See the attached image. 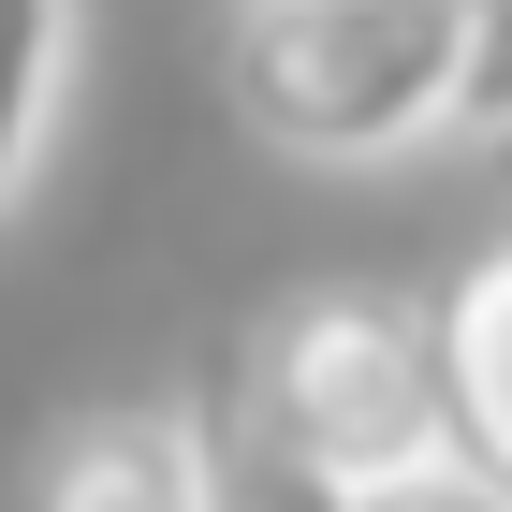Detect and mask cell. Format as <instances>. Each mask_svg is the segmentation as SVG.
Instances as JSON below:
<instances>
[{
	"label": "cell",
	"mask_w": 512,
	"mask_h": 512,
	"mask_svg": "<svg viewBox=\"0 0 512 512\" xmlns=\"http://www.w3.org/2000/svg\"><path fill=\"white\" fill-rule=\"evenodd\" d=\"M220 74H235V118L278 161L381 176V161L454 132L469 0H235L220 15Z\"/></svg>",
	"instance_id": "cell-1"
},
{
	"label": "cell",
	"mask_w": 512,
	"mask_h": 512,
	"mask_svg": "<svg viewBox=\"0 0 512 512\" xmlns=\"http://www.w3.org/2000/svg\"><path fill=\"white\" fill-rule=\"evenodd\" d=\"M352 512H512V483H483L469 454H439V469H410V483H366Z\"/></svg>",
	"instance_id": "cell-8"
},
{
	"label": "cell",
	"mask_w": 512,
	"mask_h": 512,
	"mask_svg": "<svg viewBox=\"0 0 512 512\" xmlns=\"http://www.w3.org/2000/svg\"><path fill=\"white\" fill-rule=\"evenodd\" d=\"M454 132L512 147V0H469V88H454Z\"/></svg>",
	"instance_id": "cell-7"
},
{
	"label": "cell",
	"mask_w": 512,
	"mask_h": 512,
	"mask_svg": "<svg viewBox=\"0 0 512 512\" xmlns=\"http://www.w3.org/2000/svg\"><path fill=\"white\" fill-rule=\"evenodd\" d=\"M220 366H235L249 410H264L278 439H308L352 498L454 454V366H439V308H425V293L308 278V293H278Z\"/></svg>",
	"instance_id": "cell-2"
},
{
	"label": "cell",
	"mask_w": 512,
	"mask_h": 512,
	"mask_svg": "<svg viewBox=\"0 0 512 512\" xmlns=\"http://www.w3.org/2000/svg\"><path fill=\"white\" fill-rule=\"evenodd\" d=\"M191 469H205V512H352V483L322 469L308 439H278L264 410H249V381H235V366H205Z\"/></svg>",
	"instance_id": "cell-4"
},
{
	"label": "cell",
	"mask_w": 512,
	"mask_h": 512,
	"mask_svg": "<svg viewBox=\"0 0 512 512\" xmlns=\"http://www.w3.org/2000/svg\"><path fill=\"white\" fill-rule=\"evenodd\" d=\"M439 366H454V454L512 483V235L439 293Z\"/></svg>",
	"instance_id": "cell-5"
},
{
	"label": "cell",
	"mask_w": 512,
	"mask_h": 512,
	"mask_svg": "<svg viewBox=\"0 0 512 512\" xmlns=\"http://www.w3.org/2000/svg\"><path fill=\"white\" fill-rule=\"evenodd\" d=\"M74 44H88V0H0V220L44 176V132L74 103Z\"/></svg>",
	"instance_id": "cell-6"
},
{
	"label": "cell",
	"mask_w": 512,
	"mask_h": 512,
	"mask_svg": "<svg viewBox=\"0 0 512 512\" xmlns=\"http://www.w3.org/2000/svg\"><path fill=\"white\" fill-rule=\"evenodd\" d=\"M30 512H205L191 410H74L30 469Z\"/></svg>",
	"instance_id": "cell-3"
}]
</instances>
